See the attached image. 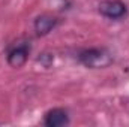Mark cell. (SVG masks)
<instances>
[{"mask_svg":"<svg viewBox=\"0 0 129 127\" xmlns=\"http://www.w3.org/2000/svg\"><path fill=\"white\" fill-rule=\"evenodd\" d=\"M71 123L69 112L64 108H53L45 112L44 124L47 127H64Z\"/></svg>","mask_w":129,"mask_h":127,"instance_id":"277c9868","label":"cell"},{"mask_svg":"<svg viewBox=\"0 0 129 127\" xmlns=\"http://www.w3.org/2000/svg\"><path fill=\"white\" fill-rule=\"evenodd\" d=\"M32 52V45L29 39H18L12 42L6 49V61L11 67H23L27 63L29 55Z\"/></svg>","mask_w":129,"mask_h":127,"instance_id":"7a4b0ae2","label":"cell"},{"mask_svg":"<svg viewBox=\"0 0 129 127\" xmlns=\"http://www.w3.org/2000/svg\"><path fill=\"white\" fill-rule=\"evenodd\" d=\"M60 20L57 17H53L50 14H42L35 18L33 21V30L36 36H47L50 32H53L59 26Z\"/></svg>","mask_w":129,"mask_h":127,"instance_id":"5b68a950","label":"cell"},{"mask_svg":"<svg viewBox=\"0 0 129 127\" xmlns=\"http://www.w3.org/2000/svg\"><path fill=\"white\" fill-rule=\"evenodd\" d=\"M98 11L102 17H105L108 20H113V21L123 20L129 14L126 3L122 2V0H104V2L99 3Z\"/></svg>","mask_w":129,"mask_h":127,"instance_id":"3957f363","label":"cell"},{"mask_svg":"<svg viewBox=\"0 0 129 127\" xmlns=\"http://www.w3.org/2000/svg\"><path fill=\"white\" fill-rule=\"evenodd\" d=\"M78 63L89 69H104L114 61L113 52L108 48H84L77 54Z\"/></svg>","mask_w":129,"mask_h":127,"instance_id":"6da1fadb","label":"cell"}]
</instances>
